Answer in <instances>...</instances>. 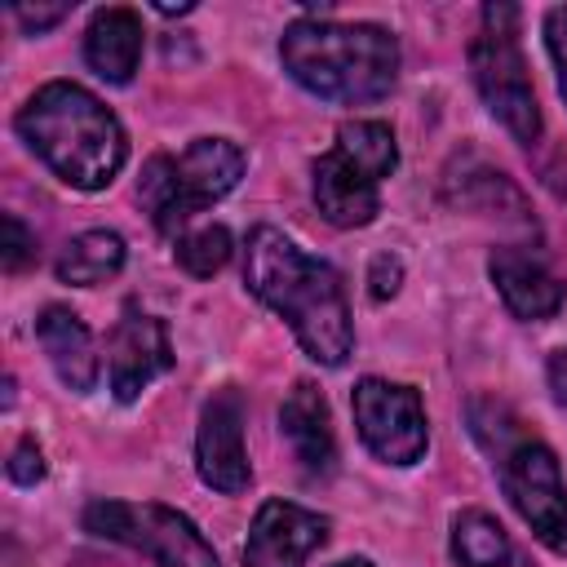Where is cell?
I'll use <instances>...</instances> for the list:
<instances>
[{
    "label": "cell",
    "mask_w": 567,
    "mask_h": 567,
    "mask_svg": "<svg viewBox=\"0 0 567 567\" xmlns=\"http://www.w3.org/2000/svg\"><path fill=\"white\" fill-rule=\"evenodd\" d=\"M244 279L297 332L301 350L315 363L323 368L346 363L354 346V328H350L341 275L328 261L301 252L284 230L257 226L244 244Z\"/></svg>",
    "instance_id": "6da1fadb"
},
{
    "label": "cell",
    "mask_w": 567,
    "mask_h": 567,
    "mask_svg": "<svg viewBox=\"0 0 567 567\" xmlns=\"http://www.w3.org/2000/svg\"><path fill=\"white\" fill-rule=\"evenodd\" d=\"M22 142L75 190H102L128 159L120 120L80 84L53 80L18 111Z\"/></svg>",
    "instance_id": "7a4b0ae2"
},
{
    "label": "cell",
    "mask_w": 567,
    "mask_h": 567,
    "mask_svg": "<svg viewBox=\"0 0 567 567\" xmlns=\"http://www.w3.org/2000/svg\"><path fill=\"white\" fill-rule=\"evenodd\" d=\"M279 58L306 93L346 106L377 102L399 80V44L372 22L297 18L279 40Z\"/></svg>",
    "instance_id": "3957f363"
},
{
    "label": "cell",
    "mask_w": 567,
    "mask_h": 567,
    "mask_svg": "<svg viewBox=\"0 0 567 567\" xmlns=\"http://www.w3.org/2000/svg\"><path fill=\"white\" fill-rule=\"evenodd\" d=\"M244 177V151L230 146L226 137H199L190 142L177 159L155 155L142 168L137 199L146 204L151 221L159 230H177L186 217L204 213L221 195H230Z\"/></svg>",
    "instance_id": "277c9868"
},
{
    "label": "cell",
    "mask_w": 567,
    "mask_h": 567,
    "mask_svg": "<svg viewBox=\"0 0 567 567\" xmlns=\"http://www.w3.org/2000/svg\"><path fill=\"white\" fill-rule=\"evenodd\" d=\"M470 71L483 106L509 128L514 142L532 146L540 137V106H536L527 62L518 53V9L509 4L483 9V31L470 44Z\"/></svg>",
    "instance_id": "5b68a950"
},
{
    "label": "cell",
    "mask_w": 567,
    "mask_h": 567,
    "mask_svg": "<svg viewBox=\"0 0 567 567\" xmlns=\"http://www.w3.org/2000/svg\"><path fill=\"white\" fill-rule=\"evenodd\" d=\"M84 532L120 540L159 567H221L195 523L159 501H93L84 509Z\"/></svg>",
    "instance_id": "8992f818"
},
{
    "label": "cell",
    "mask_w": 567,
    "mask_h": 567,
    "mask_svg": "<svg viewBox=\"0 0 567 567\" xmlns=\"http://www.w3.org/2000/svg\"><path fill=\"white\" fill-rule=\"evenodd\" d=\"M501 483L514 501V509L523 514V523L554 549L567 545V487H563V474H558V456L523 434L514 447H505L501 456Z\"/></svg>",
    "instance_id": "52a82bcc"
},
{
    "label": "cell",
    "mask_w": 567,
    "mask_h": 567,
    "mask_svg": "<svg viewBox=\"0 0 567 567\" xmlns=\"http://www.w3.org/2000/svg\"><path fill=\"white\" fill-rule=\"evenodd\" d=\"M354 425L368 452L385 465H412L425 452V408L412 385L363 377L354 385Z\"/></svg>",
    "instance_id": "ba28073f"
},
{
    "label": "cell",
    "mask_w": 567,
    "mask_h": 567,
    "mask_svg": "<svg viewBox=\"0 0 567 567\" xmlns=\"http://www.w3.org/2000/svg\"><path fill=\"white\" fill-rule=\"evenodd\" d=\"M195 465L213 492H244L248 487V452H244V403L235 390H217L199 412L195 434Z\"/></svg>",
    "instance_id": "9c48e42d"
},
{
    "label": "cell",
    "mask_w": 567,
    "mask_h": 567,
    "mask_svg": "<svg viewBox=\"0 0 567 567\" xmlns=\"http://www.w3.org/2000/svg\"><path fill=\"white\" fill-rule=\"evenodd\" d=\"M106 363H111V390L120 403H133L168 363V332L155 315H142L137 306H124V319L111 328L106 341Z\"/></svg>",
    "instance_id": "30bf717a"
},
{
    "label": "cell",
    "mask_w": 567,
    "mask_h": 567,
    "mask_svg": "<svg viewBox=\"0 0 567 567\" xmlns=\"http://www.w3.org/2000/svg\"><path fill=\"white\" fill-rule=\"evenodd\" d=\"M328 540V518L292 501H266L248 527L244 567H301Z\"/></svg>",
    "instance_id": "8fae6325"
},
{
    "label": "cell",
    "mask_w": 567,
    "mask_h": 567,
    "mask_svg": "<svg viewBox=\"0 0 567 567\" xmlns=\"http://www.w3.org/2000/svg\"><path fill=\"white\" fill-rule=\"evenodd\" d=\"M487 275L496 284L501 301L509 306V315H518V319H549L567 297L558 275L523 248H496L487 257Z\"/></svg>",
    "instance_id": "7c38bea8"
},
{
    "label": "cell",
    "mask_w": 567,
    "mask_h": 567,
    "mask_svg": "<svg viewBox=\"0 0 567 567\" xmlns=\"http://www.w3.org/2000/svg\"><path fill=\"white\" fill-rule=\"evenodd\" d=\"M35 337L53 372L62 377V385H71L75 394L97 385V346H93V332L80 323V315H71L66 306H49L35 319Z\"/></svg>",
    "instance_id": "4fadbf2b"
},
{
    "label": "cell",
    "mask_w": 567,
    "mask_h": 567,
    "mask_svg": "<svg viewBox=\"0 0 567 567\" xmlns=\"http://www.w3.org/2000/svg\"><path fill=\"white\" fill-rule=\"evenodd\" d=\"M279 425L284 439L292 443L297 461L310 474H328L337 461V439H332V421H328V403L310 381H297L279 408Z\"/></svg>",
    "instance_id": "5bb4252c"
},
{
    "label": "cell",
    "mask_w": 567,
    "mask_h": 567,
    "mask_svg": "<svg viewBox=\"0 0 567 567\" xmlns=\"http://www.w3.org/2000/svg\"><path fill=\"white\" fill-rule=\"evenodd\" d=\"M315 204L332 226H368L381 208L377 182H368L354 164H346L337 151L315 159Z\"/></svg>",
    "instance_id": "9a60e30c"
},
{
    "label": "cell",
    "mask_w": 567,
    "mask_h": 567,
    "mask_svg": "<svg viewBox=\"0 0 567 567\" xmlns=\"http://www.w3.org/2000/svg\"><path fill=\"white\" fill-rule=\"evenodd\" d=\"M142 58V18L124 4L93 13L89 31H84V62L111 80V84H128Z\"/></svg>",
    "instance_id": "2e32d148"
},
{
    "label": "cell",
    "mask_w": 567,
    "mask_h": 567,
    "mask_svg": "<svg viewBox=\"0 0 567 567\" xmlns=\"http://www.w3.org/2000/svg\"><path fill=\"white\" fill-rule=\"evenodd\" d=\"M124 266V239L115 230H84L75 235L58 257V279L75 288H93L115 279Z\"/></svg>",
    "instance_id": "e0dca14e"
},
{
    "label": "cell",
    "mask_w": 567,
    "mask_h": 567,
    "mask_svg": "<svg viewBox=\"0 0 567 567\" xmlns=\"http://www.w3.org/2000/svg\"><path fill=\"white\" fill-rule=\"evenodd\" d=\"M332 151H337L346 164H354L368 182L390 177L394 164H399L394 133H390V124H381V120H346V124L337 128V146H332Z\"/></svg>",
    "instance_id": "ac0fdd59"
},
{
    "label": "cell",
    "mask_w": 567,
    "mask_h": 567,
    "mask_svg": "<svg viewBox=\"0 0 567 567\" xmlns=\"http://www.w3.org/2000/svg\"><path fill=\"white\" fill-rule=\"evenodd\" d=\"M452 558H456V567H505L509 563V536L492 514L461 509L452 518Z\"/></svg>",
    "instance_id": "d6986e66"
},
{
    "label": "cell",
    "mask_w": 567,
    "mask_h": 567,
    "mask_svg": "<svg viewBox=\"0 0 567 567\" xmlns=\"http://www.w3.org/2000/svg\"><path fill=\"white\" fill-rule=\"evenodd\" d=\"M226 261H230V230L226 226H199V230L177 239V266L195 279L217 275Z\"/></svg>",
    "instance_id": "ffe728a7"
},
{
    "label": "cell",
    "mask_w": 567,
    "mask_h": 567,
    "mask_svg": "<svg viewBox=\"0 0 567 567\" xmlns=\"http://www.w3.org/2000/svg\"><path fill=\"white\" fill-rule=\"evenodd\" d=\"M545 44H549V58L558 71V93L567 97V4L545 13Z\"/></svg>",
    "instance_id": "44dd1931"
},
{
    "label": "cell",
    "mask_w": 567,
    "mask_h": 567,
    "mask_svg": "<svg viewBox=\"0 0 567 567\" xmlns=\"http://www.w3.org/2000/svg\"><path fill=\"white\" fill-rule=\"evenodd\" d=\"M31 257H35V235H31L13 213H4V270L18 275Z\"/></svg>",
    "instance_id": "7402d4cb"
},
{
    "label": "cell",
    "mask_w": 567,
    "mask_h": 567,
    "mask_svg": "<svg viewBox=\"0 0 567 567\" xmlns=\"http://www.w3.org/2000/svg\"><path fill=\"white\" fill-rule=\"evenodd\" d=\"M399 284H403V261H399V257H390V252L372 257V270H368V292H372L377 301H390V297L399 292Z\"/></svg>",
    "instance_id": "603a6c76"
},
{
    "label": "cell",
    "mask_w": 567,
    "mask_h": 567,
    "mask_svg": "<svg viewBox=\"0 0 567 567\" xmlns=\"http://www.w3.org/2000/svg\"><path fill=\"white\" fill-rule=\"evenodd\" d=\"M9 478L22 483V487H31V483L44 478V456H40V447H35L31 439H22V443L13 447V456H9Z\"/></svg>",
    "instance_id": "cb8c5ba5"
},
{
    "label": "cell",
    "mask_w": 567,
    "mask_h": 567,
    "mask_svg": "<svg viewBox=\"0 0 567 567\" xmlns=\"http://www.w3.org/2000/svg\"><path fill=\"white\" fill-rule=\"evenodd\" d=\"M66 13H71L66 4H35V9H31V4H18V9H13V18H18L27 31H44V27L62 22Z\"/></svg>",
    "instance_id": "d4e9b609"
},
{
    "label": "cell",
    "mask_w": 567,
    "mask_h": 567,
    "mask_svg": "<svg viewBox=\"0 0 567 567\" xmlns=\"http://www.w3.org/2000/svg\"><path fill=\"white\" fill-rule=\"evenodd\" d=\"M549 390H554V399L567 408V350H554V354H549Z\"/></svg>",
    "instance_id": "484cf974"
},
{
    "label": "cell",
    "mask_w": 567,
    "mask_h": 567,
    "mask_svg": "<svg viewBox=\"0 0 567 567\" xmlns=\"http://www.w3.org/2000/svg\"><path fill=\"white\" fill-rule=\"evenodd\" d=\"M332 567H372L368 558H341V563H332Z\"/></svg>",
    "instance_id": "4316f807"
}]
</instances>
